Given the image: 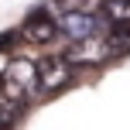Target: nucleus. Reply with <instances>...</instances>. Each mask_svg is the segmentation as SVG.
<instances>
[{"label": "nucleus", "instance_id": "f257e3e1", "mask_svg": "<svg viewBox=\"0 0 130 130\" xmlns=\"http://www.w3.org/2000/svg\"><path fill=\"white\" fill-rule=\"evenodd\" d=\"M72 82V62L65 55H48V58L34 62V86L45 96H55Z\"/></svg>", "mask_w": 130, "mask_h": 130}, {"label": "nucleus", "instance_id": "f03ea898", "mask_svg": "<svg viewBox=\"0 0 130 130\" xmlns=\"http://www.w3.org/2000/svg\"><path fill=\"white\" fill-rule=\"evenodd\" d=\"M4 92L10 99H21L24 103V96H27V89L34 86V62H24V58H14L10 65H7V72L4 75Z\"/></svg>", "mask_w": 130, "mask_h": 130}, {"label": "nucleus", "instance_id": "7ed1b4c3", "mask_svg": "<svg viewBox=\"0 0 130 130\" xmlns=\"http://www.w3.org/2000/svg\"><path fill=\"white\" fill-rule=\"evenodd\" d=\"M17 34L24 41H31V45H48V41L58 34V21H55L48 10H34L31 17L24 21V27H21Z\"/></svg>", "mask_w": 130, "mask_h": 130}, {"label": "nucleus", "instance_id": "20e7f679", "mask_svg": "<svg viewBox=\"0 0 130 130\" xmlns=\"http://www.w3.org/2000/svg\"><path fill=\"white\" fill-rule=\"evenodd\" d=\"M99 31V17L96 14H86V10H65L62 14V21H58V34H69L72 41H82V38H89V34H96Z\"/></svg>", "mask_w": 130, "mask_h": 130}, {"label": "nucleus", "instance_id": "39448f33", "mask_svg": "<svg viewBox=\"0 0 130 130\" xmlns=\"http://www.w3.org/2000/svg\"><path fill=\"white\" fill-rule=\"evenodd\" d=\"M65 58L72 65H96V62L110 58V55H106V41L99 38V34H89V38H82V41H72V48L65 52Z\"/></svg>", "mask_w": 130, "mask_h": 130}, {"label": "nucleus", "instance_id": "423d86ee", "mask_svg": "<svg viewBox=\"0 0 130 130\" xmlns=\"http://www.w3.org/2000/svg\"><path fill=\"white\" fill-rule=\"evenodd\" d=\"M103 41H106V55H110V58L130 55V21H127V24H113Z\"/></svg>", "mask_w": 130, "mask_h": 130}, {"label": "nucleus", "instance_id": "0eeeda50", "mask_svg": "<svg viewBox=\"0 0 130 130\" xmlns=\"http://www.w3.org/2000/svg\"><path fill=\"white\" fill-rule=\"evenodd\" d=\"M103 14H106V21H113V24H127L130 21V0H106Z\"/></svg>", "mask_w": 130, "mask_h": 130}, {"label": "nucleus", "instance_id": "6e6552de", "mask_svg": "<svg viewBox=\"0 0 130 130\" xmlns=\"http://www.w3.org/2000/svg\"><path fill=\"white\" fill-rule=\"evenodd\" d=\"M17 113H21V99H10V96H7L4 103H0V127H4V123H14Z\"/></svg>", "mask_w": 130, "mask_h": 130}, {"label": "nucleus", "instance_id": "1a4fd4ad", "mask_svg": "<svg viewBox=\"0 0 130 130\" xmlns=\"http://www.w3.org/2000/svg\"><path fill=\"white\" fill-rule=\"evenodd\" d=\"M72 7H75V0H45V7H41V10H58V14H65V10H72Z\"/></svg>", "mask_w": 130, "mask_h": 130}, {"label": "nucleus", "instance_id": "9d476101", "mask_svg": "<svg viewBox=\"0 0 130 130\" xmlns=\"http://www.w3.org/2000/svg\"><path fill=\"white\" fill-rule=\"evenodd\" d=\"M17 41V31H7V34H0V52H7V48Z\"/></svg>", "mask_w": 130, "mask_h": 130}, {"label": "nucleus", "instance_id": "9b49d317", "mask_svg": "<svg viewBox=\"0 0 130 130\" xmlns=\"http://www.w3.org/2000/svg\"><path fill=\"white\" fill-rule=\"evenodd\" d=\"M0 96H4V79H0Z\"/></svg>", "mask_w": 130, "mask_h": 130}]
</instances>
